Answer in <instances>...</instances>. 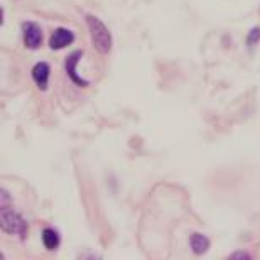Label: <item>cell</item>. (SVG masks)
Listing matches in <instances>:
<instances>
[{"mask_svg": "<svg viewBox=\"0 0 260 260\" xmlns=\"http://www.w3.org/2000/svg\"><path fill=\"white\" fill-rule=\"evenodd\" d=\"M24 43L29 49H38L43 44V30L36 22L24 24Z\"/></svg>", "mask_w": 260, "mask_h": 260, "instance_id": "3957f363", "label": "cell"}, {"mask_svg": "<svg viewBox=\"0 0 260 260\" xmlns=\"http://www.w3.org/2000/svg\"><path fill=\"white\" fill-rule=\"evenodd\" d=\"M25 221L22 216H19L15 211L2 210V230L10 233V235H24L25 233Z\"/></svg>", "mask_w": 260, "mask_h": 260, "instance_id": "7a4b0ae2", "label": "cell"}, {"mask_svg": "<svg viewBox=\"0 0 260 260\" xmlns=\"http://www.w3.org/2000/svg\"><path fill=\"white\" fill-rule=\"evenodd\" d=\"M260 39V27H253L250 32H248V38H247V44L248 46H253L257 44Z\"/></svg>", "mask_w": 260, "mask_h": 260, "instance_id": "9c48e42d", "label": "cell"}, {"mask_svg": "<svg viewBox=\"0 0 260 260\" xmlns=\"http://www.w3.org/2000/svg\"><path fill=\"white\" fill-rule=\"evenodd\" d=\"M43 243L46 245V248H49V250H56V247L59 245L58 232H54L53 228H46L43 232Z\"/></svg>", "mask_w": 260, "mask_h": 260, "instance_id": "ba28073f", "label": "cell"}, {"mask_svg": "<svg viewBox=\"0 0 260 260\" xmlns=\"http://www.w3.org/2000/svg\"><path fill=\"white\" fill-rule=\"evenodd\" d=\"M85 20H86V24H88V29H90L91 41H93V46H95V49L100 54L110 53V49H112V36H110V30L107 29V25L103 24L100 19L95 17V15H91V14H88L86 17H85Z\"/></svg>", "mask_w": 260, "mask_h": 260, "instance_id": "6da1fadb", "label": "cell"}, {"mask_svg": "<svg viewBox=\"0 0 260 260\" xmlns=\"http://www.w3.org/2000/svg\"><path fill=\"white\" fill-rule=\"evenodd\" d=\"M189 245L193 248V252L198 253V255H203L208 248H210V240L201 235V233H193V235L189 237Z\"/></svg>", "mask_w": 260, "mask_h": 260, "instance_id": "52a82bcc", "label": "cell"}, {"mask_svg": "<svg viewBox=\"0 0 260 260\" xmlns=\"http://www.w3.org/2000/svg\"><path fill=\"white\" fill-rule=\"evenodd\" d=\"M73 41H75V34H73L70 29L59 27L54 30L53 36H51L49 46H51V49H63L66 46H70Z\"/></svg>", "mask_w": 260, "mask_h": 260, "instance_id": "5b68a950", "label": "cell"}, {"mask_svg": "<svg viewBox=\"0 0 260 260\" xmlns=\"http://www.w3.org/2000/svg\"><path fill=\"white\" fill-rule=\"evenodd\" d=\"M81 56H83L81 51H76V53H73V54L68 56V59H66V71H68V76L71 78V81L75 83V85L85 88V86L90 85V81L83 80V78L78 76V73H76V64H78V61H80Z\"/></svg>", "mask_w": 260, "mask_h": 260, "instance_id": "277c9868", "label": "cell"}, {"mask_svg": "<svg viewBox=\"0 0 260 260\" xmlns=\"http://www.w3.org/2000/svg\"><path fill=\"white\" fill-rule=\"evenodd\" d=\"M230 258H243V260H248L250 258V255L248 253H242V252H237V253H232Z\"/></svg>", "mask_w": 260, "mask_h": 260, "instance_id": "30bf717a", "label": "cell"}, {"mask_svg": "<svg viewBox=\"0 0 260 260\" xmlns=\"http://www.w3.org/2000/svg\"><path fill=\"white\" fill-rule=\"evenodd\" d=\"M49 64L48 63H38L32 68V78L38 85L39 90H46L48 88V81H49Z\"/></svg>", "mask_w": 260, "mask_h": 260, "instance_id": "8992f818", "label": "cell"}]
</instances>
